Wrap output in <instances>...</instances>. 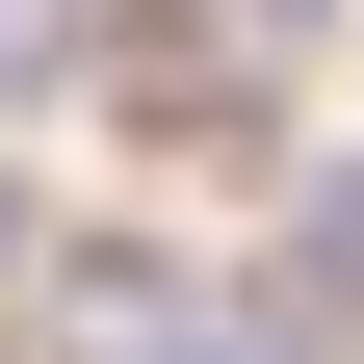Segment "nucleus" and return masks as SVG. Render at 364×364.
I'll return each mask as SVG.
<instances>
[{
	"instance_id": "f257e3e1",
	"label": "nucleus",
	"mask_w": 364,
	"mask_h": 364,
	"mask_svg": "<svg viewBox=\"0 0 364 364\" xmlns=\"http://www.w3.org/2000/svg\"><path fill=\"white\" fill-rule=\"evenodd\" d=\"M0 260H26V182H0Z\"/></svg>"
},
{
	"instance_id": "f03ea898",
	"label": "nucleus",
	"mask_w": 364,
	"mask_h": 364,
	"mask_svg": "<svg viewBox=\"0 0 364 364\" xmlns=\"http://www.w3.org/2000/svg\"><path fill=\"white\" fill-rule=\"evenodd\" d=\"M260 26H338V0H260Z\"/></svg>"
}]
</instances>
